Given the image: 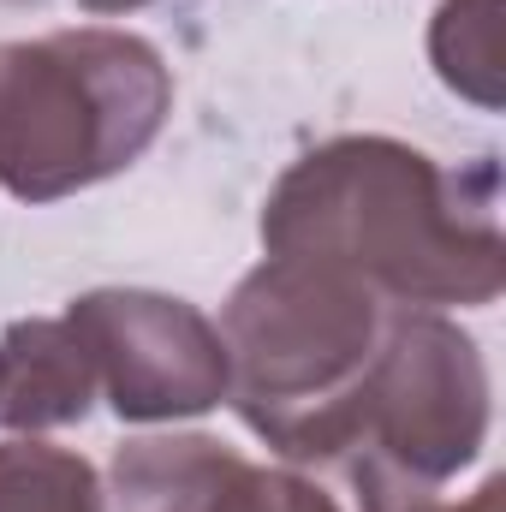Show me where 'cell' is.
Wrapping results in <instances>:
<instances>
[{
  "instance_id": "9",
  "label": "cell",
  "mask_w": 506,
  "mask_h": 512,
  "mask_svg": "<svg viewBox=\"0 0 506 512\" xmlns=\"http://www.w3.org/2000/svg\"><path fill=\"white\" fill-rule=\"evenodd\" d=\"M429 60L441 84L477 108H501V42H495V0H441L429 24Z\"/></svg>"
},
{
  "instance_id": "8",
  "label": "cell",
  "mask_w": 506,
  "mask_h": 512,
  "mask_svg": "<svg viewBox=\"0 0 506 512\" xmlns=\"http://www.w3.org/2000/svg\"><path fill=\"white\" fill-rule=\"evenodd\" d=\"M0 512H108L90 459L36 435L0 441Z\"/></svg>"
},
{
  "instance_id": "2",
  "label": "cell",
  "mask_w": 506,
  "mask_h": 512,
  "mask_svg": "<svg viewBox=\"0 0 506 512\" xmlns=\"http://www.w3.org/2000/svg\"><path fill=\"white\" fill-rule=\"evenodd\" d=\"M393 304L376 286L262 256L221 310L227 405L292 465H340Z\"/></svg>"
},
{
  "instance_id": "10",
  "label": "cell",
  "mask_w": 506,
  "mask_h": 512,
  "mask_svg": "<svg viewBox=\"0 0 506 512\" xmlns=\"http://www.w3.org/2000/svg\"><path fill=\"white\" fill-rule=\"evenodd\" d=\"M506 507V483L501 477H489L471 501H441V495H423V501H405V507H393V512H501Z\"/></svg>"
},
{
  "instance_id": "5",
  "label": "cell",
  "mask_w": 506,
  "mask_h": 512,
  "mask_svg": "<svg viewBox=\"0 0 506 512\" xmlns=\"http://www.w3.org/2000/svg\"><path fill=\"white\" fill-rule=\"evenodd\" d=\"M66 322L78 328L96 387L126 423H179L203 417L227 399V346L221 328L167 292L102 286L66 304Z\"/></svg>"
},
{
  "instance_id": "3",
  "label": "cell",
  "mask_w": 506,
  "mask_h": 512,
  "mask_svg": "<svg viewBox=\"0 0 506 512\" xmlns=\"http://www.w3.org/2000/svg\"><path fill=\"white\" fill-rule=\"evenodd\" d=\"M173 72L155 42L78 24L0 42V185L18 203L90 191L161 137Z\"/></svg>"
},
{
  "instance_id": "1",
  "label": "cell",
  "mask_w": 506,
  "mask_h": 512,
  "mask_svg": "<svg viewBox=\"0 0 506 512\" xmlns=\"http://www.w3.org/2000/svg\"><path fill=\"white\" fill-rule=\"evenodd\" d=\"M262 251L340 268L387 304H495L506 286L501 167H447L399 137L352 131L298 155L262 203Z\"/></svg>"
},
{
  "instance_id": "4",
  "label": "cell",
  "mask_w": 506,
  "mask_h": 512,
  "mask_svg": "<svg viewBox=\"0 0 506 512\" xmlns=\"http://www.w3.org/2000/svg\"><path fill=\"white\" fill-rule=\"evenodd\" d=\"M489 441V364L441 310L393 304L340 453L364 512L441 495Z\"/></svg>"
},
{
  "instance_id": "11",
  "label": "cell",
  "mask_w": 506,
  "mask_h": 512,
  "mask_svg": "<svg viewBox=\"0 0 506 512\" xmlns=\"http://www.w3.org/2000/svg\"><path fill=\"white\" fill-rule=\"evenodd\" d=\"M84 12H96V18H114V12H137V6H149V0H78Z\"/></svg>"
},
{
  "instance_id": "6",
  "label": "cell",
  "mask_w": 506,
  "mask_h": 512,
  "mask_svg": "<svg viewBox=\"0 0 506 512\" xmlns=\"http://www.w3.org/2000/svg\"><path fill=\"white\" fill-rule=\"evenodd\" d=\"M114 512H340L298 471L256 465L215 435H137L114 453Z\"/></svg>"
},
{
  "instance_id": "7",
  "label": "cell",
  "mask_w": 506,
  "mask_h": 512,
  "mask_svg": "<svg viewBox=\"0 0 506 512\" xmlns=\"http://www.w3.org/2000/svg\"><path fill=\"white\" fill-rule=\"evenodd\" d=\"M102 399L96 364L66 316H24L0 328V429L42 435L84 423Z\"/></svg>"
}]
</instances>
